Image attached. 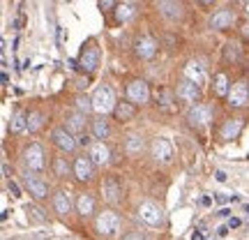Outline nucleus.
<instances>
[{"mask_svg": "<svg viewBox=\"0 0 249 240\" xmlns=\"http://www.w3.org/2000/svg\"><path fill=\"white\" fill-rule=\"evenodd\" d=\"M92 107L97 111L99 116H107L111 111H116V95L108 86H99L92 95Z\"/></svg>", "mask_w": 249, "mask_h": 240, "instance_id": "1", "label": "nucleus"}, {"mask_svg": "<svg viewBox=\"0 0 249 240\" xmlns=\"http://www.w3.org/2000/svg\"><path fill=\"white\" fill-rule=\"evenodd\" d=\"M139 217H141L148 226H160V224L164 222L161 208L157 203H152V201H143V203L139 205Z\"/></svg>", "mask_w": 249, "mask_h": 240, "instance_id": "2", "label": "nucleus"}, {"mask_svg": "<svg viewBox=\"0 0 249 240\" xmlns=\"http://www.w3.org/2000/svg\"><path fill=\"white\" fill-rule=\"evenodd\" d=\"M79 65L83 72H95L99 65V49L95 42H88L83 44V51H81V58H79Z\"/></svg>", "mask_w": 249, "mask_h": 240, "instance_id": "3", "label": "nucleus"}, {"mask_svg": "<svg viewBox=\"0 0 249 240\" xmlns=\"http://www.w3.org/2000/svg\"><path fill=\"white\" fill-rule=\"evenodd\" d=\"M97 231L102 236H116L120 231V217L111 210H104V213L97 217Z\"/></svg>", "mask_w": 249, "mask_h": 240, "instance_id": "4", "label": "nucleus"}, {"mask_svg": "<svg viewBox=\"0 0 249 240\" xmlns=\"http://www.w3.org/2000/svg\"><path fill=\"white\" fill-rule=\"evenodd\" d=\"M178 97L187 104H198L201 102V83H196L192 79H185L178 86Z\"/></svg>", "mask_w": 249, "mask_h": 240, "instance_id": "5", "label": "nucleus"}, {"mask_svg": "<svg viewBox=\"0 0 249 240\" xmlns=\"http://www.w3.org/2000/svg\"><path fill=\"white\" fill-rule=\"evenodd\" d=\"M23 160H26V166L30 171H42L46 166L44 150H42V146H37V143H33L30 148H26V152H23Z\"/></svg>", "mask_w": 249, "mask_h": 240, "instance_id": "6", "label": "nucleus"}, {"mask_svg": "<svg viewBox=\"0 0 249 240\" xmlns=\"http://www.w3.org/2000/svg\"><path fill=\"white\" fill-rule=\"evenodd\" d=\"M127 97H129V102H134V104H145L148 99H150V90H148V83L141 79L132 81L129 86H127Z\"/></svg>", "mask_w": 249, "mask_h": 240, "instance_id": "7", "label": "nucleus"}, {"mask_svg": "<svg viewBox=\"0 0 249 240\" xmlns=\"http://www.w3.org/2000/svg\"><path fill=\"white\" fill-rule=\"evenodd\" d=\"M53 143L62 152H71L79 141L74 139V132H70L67 127H58V129H53Z\"/></svg>", "mask_w": 249, "mask_h": 240, "instance_id": "8", "label": "nucleus"}, {"mask_svg": "<svg viewBox=\"0 0 249 240\" xmlns=\"http://www.w3.org/2000/svg\"><path fill=\"white\" fill-rule=\"evenodd\" d=\"M213 120V109L205 107V104H196L192 111H189V125L192 127H205Z\"/></svg>", "mask_w": 249, "mask_h": 240, "instance_id": "9", "label": "nucleus"}, {"mask_svg": "<svg viewBox=\"0 0 249 240\" xmlns=\"http://www.w3.org/2000/svg\"><path fill=\"white\" fill-rule=\"evenodd\" d=\"M95 162L90 160V157H76V162H74V176L81 180V183H88V180H92V176H95Z\"/></svg>", "mask_w": 249, "mask_h": 240, "instance_id": "10", "label": "nucleus"}, {"mask_svg": "<svg viewBox=\"0 0 249 240\" xmlns=\"http://www.w3.org/2000/svg\"><path fill=\"white\" fill-rule=\"evenodd\" d=\"M249 102V83L247 81H238L229 92V104L231 107H245Z\"/></svg>", "mask_w": 249, "mask_h": 240, "instance_id": "11", "label": "nucleus"}, {"mask_svg": "<svg viewBox=\"0 0 249 240\" xmlns=\"http://www.w3.org/2000/svg\"><path fill=\"white\" fill-rule=\"evenodd\" d=\"M23 183H26L28 192L35 196V199H46V196H49V185H46L44 180H39L37 176H30V173H26Z\"/></svg>", "mask_w": 249, "mask_h": 240, "instance_id": "12", "label": "nucleus"}, {"mask_svg": "<svg viewBox=\"0 0 249 240\" xmlns=\"http://www.w3.org/2000/svg\"><path fill=\"white\" fill-rule=\"evenodd\" d=\"M233 21H235V14H233L231 9H219L217 14L210 17V28H214V30H226V28L233 26Z\"/></svg>", "mask_w": 249, "mask_h": 240, "instance_id": "13", "label": "nucleus"}, {"mask_svg": "<svg viewBox=\"0 0 249 240\" xmlns=\"http://www.w3.org/2000/svg\"><path fill=\"white\" fill-rule=\"evenodd\" d=\"M152 155H155V160L169 162L173 157V146H171L169 139H155L152 141Z\"/></svg>", "mask_w": 249, "mask_h": 240, "instance_id": "14", "label": "nucleus"}, {"mask_svg": "<svg viewBox=\"0 0 249 240\" xmlns=\"http://www.w3.org/2000/svg\"><path fill=\"white\" fill-rule=\"evenodd\" d=\"M108 148L104 146V141H95V143H90V150H88V157L95 164H99V166H104V164H108Z\"/></svg>", "mask_w": 249, "mask_h": 240, "instance_id": "15", "label": "nucleus"}, {"mask_svg": "<svg viewBox=\"0 0 249 240\" xmlns=\"http://www.w3.org/2000/svg\"><path fill=\"white\" fill-rule=\"evenodd\" d=\"M136 55L139 58H143V60H150L152 55L157 54V44H155V39H150V37H141L139 42H136Z\"/></svg>", "mask_w": 249, "mask_h": 240, "instance_id": "16", "label": "nucleus"}, {"mask_svg": "<svg viewBox=\"0 0 249 240\" xmlns=\"http://www.w3.org/2000/svg\"><path fill=\"white\" fill-rule=\"evenodd\" d=\"M113 113H116V120L127 123V120H132L136 116V107H134V102H120V104H116Z\"/></svg>", "mask_w": 249, "mask_h": 240, "instance_id": "17", "label": "nucleus"}, {"mask_svg": "<svg viewBox=\"0 0 249 240\" xmlns=\"http://www.w3.org/2000/svg\"><path fill=\"white\" fill-rule=\"evenodd\" d=\"M53 205H55V213L60 215H67L71 210V201H70V194L67 192H58L53 196Z\"/></svg>", "mask_w": 249, "mask_h": 240, "instance_id": "18", "label": "nucleus"}, {"mask_svg": "<svg viewBox=\"0 0 249 240\" xmlns=\"http://www.w3.org/2000/svg\"><path fill=\"white\" fill-rule=\"evenodd\" d=\"M67 129L74 134H81L86 129V113H71L67 118Z\"/></svg>", "mask_w": 249, "mask_h": 240, "instance_id": "19", "label": "nucleus"}, {"mask_svg": "<svg viewBox=\"0 0 249 240\" xmlns=\"http://www.w3.org/2000/svg\"><path fill=\"white\" fill-rule=\"evenodd\" d=\"M240 129H242L240 120H229V123L224 125V129H222V139L224 141H233V139L240 134Z\"/></svg>", "mask_w": 249, "mask_h": 240, "instance_id": "20", "label": "nucleus"}, {"mask_svg": "<svg viewBox=\"0 0 249 240\" xmlns=\"http://www.w3.org/2000/svg\"><path fill=\"white\" fill-rule=\"evenodd\" d=\"M160 9L164 17L169 18H180V5L176 0H160Z\"/></svg>", "mask_w": 249, "mask_h": 240, "instance_id": "21", "label": "nucleus"}, {"mask_svg": "<svg viewBox=\"0 0 249 240\" xmlns=\"http://www.w3.org/2000/svg\"><path fill=\"white\" fill-rule=\"evenodd\" d=\"M104 196H107V201H111V203L120 201V187H118L116 180H107L104 183Z\"/></svg>", "mask_w": 249, "mask_h": 240, "instance_id": "22", "label": "nucleus"}, {"mask_svg": "<svg viewBox=\"0 0 249 240\" xmlns=\"http://www.w3.org/2000/svg\"><path fill=\"white\" fill-rule=\"evenodd\" d=\"M9 129L14 134H21L23 129H28V116H23L21 111H17L14 116H12V123H9Z\"/></svg>", "mask_w": 249, "mask_h": 240, "instance_id": "23", "label": "nucleus"}, {"mask_svg": "<svg viewBox=\"0 0 249 240\" xmlns=\"http://www.w3.org/2000/svg\"><path fill=\"white\" fill-rule=\"evenodd\" d=\"M92 134H95V139H107L108 136V123L104 120V116H99L97 120H92Z\"/></svg>", "mask_w": 249, "mask_h": 240, "instance_id": "24", "label": "nucleus"}, {"mask_svg": "<svg viewBox=\"0 0 249 240\" xmlns=\"http://www.w3.org/2000/svg\"><path fill=\"white\" fill-rule=\"evenodd\" d=\"M76 210H79L81 215H90L92 210H95V201H92V196L90 194H81L79 201H76Z\"/></svg>", "mask_w": 249, "mask_h": 240, "instance_id": "25", "label": "nucleus"}, {"mask_svg": "<svg viewBox=\"0 0 249 240\" xmlns=\"http://www.w3.org/2000/svg\"><path fill=\"white\" fill-rule=\"evenodd\" d=\"M185 76L187 79L196 81V83H203V70H201V65H196V62H189L185 67Z\"/></svg>", "mask_w": 249, "mask_h": 240, "instance_id": "26", "label": "nucleus"}, {"mask_svg": "<svg viewBox=\"0 0 249 240\" xmlns=\"http://www.w3.org/2000/svg\"><path fill=\"white\" fill-rule=\"evenodd\" d=\"M214 92L219 95V97H226L231 90H229V79L224 76V74H217L214 76Z\"/></svg>", "mask_w": 249, "mask_h": 240, "instance_id": "27", "label": "nucleus"}, {"mask_svg": "<svg viewBox=\"0 0 249 240\" xmlns=\"http://www.w3.org/2000/svg\"><path fill=\"white\" fill-rule=\"evenodd\" d=\"M26 210H28V217H30L35 224H44L46 222V215H44L42 208H37V205H28Z\"/></svg>", "mask_w": 249, "mask_h": 240, "instance_id": "28", "label": "nucleus"}, {"mask_svg": "<svg viewBox=\"0 0 249 240\" xmlns=\"http://www.w3.org/2000/svg\"><path fill=\"white\" fill-rule=\"evenodd\" d=\"M224 55H226V60L238 62V60H240V46L233 44V42H229V44L224 46Z\"/></svg>", "mask_w": 249, "mask_h": 240, "instance_id": "29", "label": "nucleus"}, {"mask_svg": "<svg viewBox=\"0 0 249 240\" xmlns=\"http://www.w3.org/2000/svg\"><path fill=\"white\" fill-rule=\"evenodd\" d=\"M42 123H44V116H42V113H37V111L28 116V129H30V132H37V129L42 127Z\"/></svg>", "mask_w": 249, "mask_h": 240, "instance_id": "30", "label": "nucleus"}, {"mask_svg": "<svg viewBox=\"0 0 249 240\" xmlns=\"http://www.w3.org/2000/svg\"><path fill=\"white\" fill-rule=\"evenodd\" d=\"M143 150V139L141 136H129V141H127V152H132V155H136V152Z\"/></svg>", "mask_w": 249, "mask_h": 240, "instance_id": "31", "label": "nucleus"}, {"mask_svg": "<svg viewBox=\"0 0 249 240\" xmlns=\"http://www.w3.org/2000/svg\"><path fill=\"white\" fill-rule=\"evenodd\" d=\"M53 171H55V176H67V173H70V164H67V162L62 160V157H58V160L53 162Z\"/></svg>", "mask_w": 249, "mask_h": 240, "instance_id": "32", "label": "nucleus"}, {"mask_svg": "<svg viewBox=\"0 0 249 240\" xmlns=\"http://www.w3.org/2000/svg\"><path fill=\"white\" fill-rule=\"evenodd\" d=\"M76 107H79L81 113H90V111H95V107H92V97H79L76 99Z\"/></svg>", "mask_w": 249, "mask_h": 240, "instance_id": "33", "label": "nucleus"}, {"mask_svg": "<svg viewBox=\"0 0 249 240\" xmlns=\"http://www.w3.org/2000/svg\"><path fill=\"white\" fill-rule=\"evenodd\" d=\"M171 95L169 90H160V107L164 109V111H173V107H171Z\"/></svg>", "mask_w": 249, "mask_h": 240, "instance_id": "34", "label": "nucleus"}, {"mask_svg": "<svg viewBox=\"0 0 249 240\" xmlns=\"http://www.w3.org/2000/svg\"><path fill=\"white\" fill-rule=\"evenodd\" d=\"M129 17H132V7H129V5H123V7L116 9V18L120 21V23H123V21H127Z\"/></svg>", "mask_w": 249, "mask_h": 240, "instance_id": "35", "label": "nucleus"}, {"mask_svg": "<svg viewBox=\"0 0 249 240\" xmlns=\"http://www.w3.org/2000/svg\"><path fill=\"white\" fill-rule=\"evenodd\" d=\"M99 5H102V9H113L116 7V0H99Z\"/></svg>", "mask_w": 249, "mask_h": 240, "instance_id": "36", "label": "nucleus"}, {"mask_svg": "<svg viewBox=\"0 0 249 240\" xmlns=\"http://www.w3.org/2000/svg\"><path fill=\"white\" fill-rule=\"evenodd\" d=\"M123 240H145V236H141V233H127Z\"/></svg>", "mask_w": 249, "mask_h": 240, "instance_id": "37", "label": "nucleus"}, {"mask_svg": "<svg viewBox=\"0 0 249 240\" xmlns=\"http://www.w3.org/2000/svg\"><path fill=\"white\" fill-rule=\"evenodd\" d=\"M9 192H12L14 196H21V189H18V185H17V183H12V180H9Z\"/></svg>", "mask_w": 249, "mask_h": 240, "instance_id": "38", "label": "nucleus"}, {"mask_svg": "<svg viewBox=\"0 0 249 240\" xmlns=\"http://www.w3.org/2000/svg\"><path fill=\"white\" fill-rule=\"evenodd\" d=\"M240 220H238V217H231V220H229V229H238V226H240Z\"/></svg>", "mask_w": 249, "mask_h": 240, "instance_id": "39", "label": "nucleus"}, {"mask_svg": "<svg viewBox=\"0 0 249 240\" xmlns=\"http://www.w3.org/2000/svg\"><path fill=\"white\" fill-rule=\"evenodd\" d=\"M79 143H81V146H90V139L86 136V134H81V136H79Z\"/></svg>", "mask_w": 249, "mask_h": 240, "instance_id": "40", "label": "nucleus"}, {"mask_svg": "<svg viewBox=\"0 0 249 240\" xmlns=\"http://www.w3.org/2000/svg\"><path fill=\"white\" fill-rule=\"evenodd\" d=\"M214 199H217V203H226L229 201V196H224V194H217Z\"/></svg>", "mask_w": 249, "mask_h": 240, "instance_id": "41", "label": "nucleus"}, {"mask_svg": "<svg viewBox=\"0 0 249 240\" xmlns=\"http://www.w3.org/2000/svg\"><path fill=\"white\" fill-rule=\"evenodd\" d=\"M214 176H217V180H219V183H224V180H226V173H224V171H217Z\"/></svg>", "mask_w": 249, "mask_h": 240, "instance_id": "42", "label": "nucleus"}, {"mask_svg": "<svg viewBox=\"0 0 249 240\" xmlns=\"http://www.w3.org/2000/svg\"><path fill=\"white\" fill-rule=\"evenodd\" d=\"M217 215H219V217H229V215H231V210H229V208H222Z\"/></svg>", "mask_w": 249, "mask_h": 240, "instance_id": "43", "label": "nucleus"}, {"mask_svg": "<svg viewBox=\"0 0 249 240\" xmlns=\"http://www.w3.org/2000/svg\"><path fill=\"white\" fill-rule=\"evenodd\" d=\"M192 240H205V238H203V231H196L194 236H192Z\"/></svg>", "mask_w": 249, "mask_h": 240, "instance_id": "44", "label": "nucleus"}, {"mask_svg": "<svg viewBox=\"0 0 249 240\" xmlns=\"http://www.w3.org/2000/svg\"><path fill=\"white\" fill-rule=\"evenodd\" d=\"M217 233H219V236H226V233H229V226H219V229H217Z\"/></svg>", "mask_w": 249, "mask_h": 240, "instance_id": "45", "label": "nucleus"}, {"mask_svg": "<svg viewBox=\"0 0 249 240\" xmlns=\"http://www.w3.org/2000/svg\"><path fill=\"white\" fill-rule=\"evenodd\" d=\"M242 35H245V37H249V21H247V23H245V26H242Z\"/></svg>", "mask_w": 249, "mask_h": 240, "instance_id": "46", "label": "nucleus"}, {"mask_svg": "<svg viewBox=\"0 0 249 240\" xmlns=\"http://www.w3.org/2000/svg\"><path fill=\"white\" fill-rule=\"evenodd\" d=\"M2 176H5V178H9V166H7V164H2Z\"/></svg>", "mask_w": 249, "mask_h": 240, "instance_id": "47", "label": "nucleus"}, {"mask_svg": "<svg viewBox=\"0 0 249 240\" xmlns=\"http://www.w3.org/2000/svg\"><path fill=\"white\" fill-rule=\"evenodd\" d=\"M201 2H205V5H210V2H214V0H201Z\"/></svg>", "mask_w": 249, "mask_h": 240, "instance_id": "48", "label": "nucleus"}, {"mask_svg": "<svg viewBox=\"0 0 249 240\" xmlns=\"http://www.w3.org/2000/svg\"><path fill=\"white\" fill-rule=\"evenodd\" d=\"M245 213H247V217H249V205H245Z\"/></svg>", "mask_w": 249, "mask_h": 240, "instance_id": "49", "label": "nucleus"}, {"mask_svg": "<svg viewBox=\"0 0 249 240\" xmlns=\"http://www.w3.org/2000/svg\"><path fill=\"white\" fill-rule=\"evenodd\" d=\"M247 14H249V2H247Z\"/></svg>", "mask_w": 249, "mask_h": 240, "instance_id": "50", "label": "nucleus"}, {"mask_svg": "<svg viewBox=\"0 0 249 240\" xmlns=\"http://www.w3.org/2000/svg\"><path fill=\"white\" fill-rule=\"evenodd\" d=\"M214 240H219V238H214Z\"/></svg>", "mask_w": 249, "mask_h": 240, "instance_id": "51", "label": "nucleus"}]
</instances>
